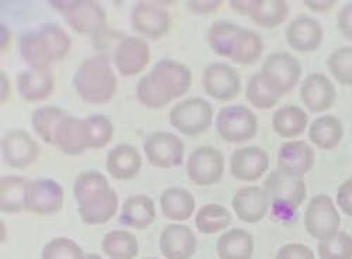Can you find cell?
Segmentation results:
<instances>
[{
  "mask_svg": "<svg viewBox=\"0 0 352 259\" xmlns=\"http://www.w3.org/2000/svg\"><path fill=\"white\" fill-rule=\"evenodd\" d=\"M71 47V37L58 24H47L37 33H27L20 41L23 60L36 71H48L50 65L63 61Z\"/></svg>",
  "mask_w": 352,
  "mask_h": 259,
  "instance_id": "obj_1",
  "label": "cell"
},
{
  "mask_svg": "<svg viewBox=\"0 0 352 259\" xmlns=\"http://www.w3.org/2000/svg\"><path fill=\"white\" fill-rule=\"evenodd\" d=\"M74 86L83 102L104 104L117 92V78L106 56L96 55L79 65L74 76Z\"/></svg>",
  "mask_w": 352,
  "mask_h": 259,
  "instance_id": "obj_2",
  "label": "cell"
},
{
  "mask_svg": "<svg viewBox=\"0 0 352 259\" xmlns=\"http://www.w3.org/2000/svg\"><path fill=\"white\" fill-rule=\"evenodd\" d=\"M51 5L64 16L68 25L78 34L98 37L106 32L107 16L98 2L61 0V2H51Z\"/></svg>",
  "mask_w": 352,
  "mask_h": 259,
  "instance_id": "obj_3",
  "label": "cell"
},
{
  "mask_svg": "<svg viewBox=\"0 0 352 259\" xmlns=\"http://www.w3.org/2000/svg\"><path fill=\"white\" fill-rule=\"evenodd\" d=\"M263 186L272 200L275 216L282 220L298 212L306 200L305 181L289 178L279 170L272 172Z\"/></svg>",
  "mask_w": 352,
  "mask_h": 259,
  "instance_id": "obj_4",
  "label": "cell"
},
{
  "mask_svg": "<svg viewBox=\"0 0 352 259\" xmlns=\"http://www.w3.org/2000/svg\"><path fill=\"white\" fill-rule=\"evenodd\" d=\"M213 107L201 98H189L175 104L169 111V123L185 135L196 137L212 126Z\"/></svg>",
  "mask_w": 352,
  "mask_h": 259,
  "instance_id": "obj_5",
  "label": "cell"
},
{
  "mask_svg": "<svg viewBox=\"0 0 352 259\" xmlns=\"http://www.w3.org/2000/svg\"><path fill=\"white\" fill-rule=\"evenodd\" d=\"M261 75L270 88L282 98L296 88L302 75V67L293 55L274 52L263 63Z\"/></svg>",
  "mask_w": 352,
  "mask_h": 259,
  "instance_id": "obj_6",
  "label": "cell"
},
{
  "mask_svg": "<svg viewBox=\"0 0 352 259\" xmlns=\"http://www.w3.org/2000/svg\"><path fill=\"white\" fill-rule=\"evenodd\" d=\"M219 135L231 144H240L250 141L255 137L258 130L256 116L243 104H234L223 107L216 120Z\"/></svg>",
  "mask_w": 352,
  "mask_h": 259,
  "instance_id": "obj_7",
  "label": "cell"
},
{
  "mask_svg": "<svg viewBox=\"0 0 352 259\" xmlns=\"http://www.w3.org/2000/svg\"><path fill=\"white\" fill-rule=\"evenodd\" d=\"M340 225L341 217L331 197L327 194L311 197L305 212V227L307 233L317 240H324L338 233Z\"/></svg>",
  "mask_w": 352,
  "mask_h": 259,
  "instance_id": "obj_8",
  "label": "cell"
},
{
  "mask_svg": "<svg viewBox=\"0 0 352 259\" xmlns=\"http://www.w3.org/2000/svg\"><path fill=\"white\" fill-rule=\"evenodd\" d=\"M144 153L153 166L170 169L184 164L185 146L178 135L168 131H157L144 141Z\"/></svg>",
  "mask_w": 352,
  "mask_h": 259,
  "instance_id": "obj_9",
  "label": "cell"
},
{
  "mask_svg": "<svg viewBox=\"0 0 352 259\" xmlns=\"http://www.w3.org/2000/svg\"><path fill=\"white\" fill-rule=\"evenodd\" d=\"M186 170L189 179L197 186L216 185L224 174V157L214 147H199L190 154Z\"/></svg>",
  "mask_w": 352,
  "mask_h": 259,
  "instance_id": "obj_10",
  "label": "cell"
},
{
  "mask_svg": "<svg viewBox=\"0 0 352 259\" xmlns=\"http://www.w3.org/2000/svg\"><path fill=\"white\" fill-rule=\"evenodd\" d=\"M203 89L210 98L219 102H230L241 92V78L232 67L216 63L204 68Z\"/></svg>",
  "mask_w": 352,
  "mask_h": 259,
  "instance_id": "obj_11",
  "label": "cell"
},
{
  "mask_svg": "<svg viewBox=\"0 0 352 259\" xmlns=\"http://www.w3.org/2000/svg\"><path fill=\"white\" fill-rule=\"evenodd\" d=\"M63 186L52 179L32 181L25 199V212L37 216H52L64 206Z\"/></svg>",
  "mask_w": 352,
  "mask_h": 259,
  "instance_id": "obj_12",
  "label": "cell"
},
{
  "mask_svg": "<svg viewBox=\"0 0 352 259\" xmlns=\"http://www.w3.org/2000/svg\"><path fill=\"white\" fill-rule=\"evenodd\" d=\"M3 161L10 168L24 169L33 165L40 155L37 141L24 130H12L2 138Z\"/></svg>",
  "mask_w": 352,
  "mask_h": 259,
  "instance_id": "obj_13",
  "label": "cell"
},
{
  "mask_svg": "<svg viewBox=\"0 0 352 259\" xmlns=\"http://www.w3.org/2000/svg\"><path fill=\"white\" fill-rule=\"evenodd\" d=\"M316 153L306 141H287L280 146L278 154V170L293 179H303L311 170Z\"/></svg>",
  "mask_w": 352,
  "mask_h": 259,
  "instance_id": "obj_14",
  "label": "cell"
},
{
  "mask_svg": "<svg viewBox=\"0 0 352 259\" xmlns=\"http://www.w3.org/2000/svg\"><path fill=\"white\" fill-rule=\"evenodd\" d=\"M151 52L148 43L140 37L123 38L114 52V64L123 76H135L150 64Z\"/></svg>",
  "mask_w": 352,
  "mask_h": 259,
  "instance_id": "obj_15",
  "label": "cell"
},
{
  "mask_svg": "<svg viewBox=\"0 0 352 259\" xmlns=\"http://www.w3.org/2000/svg\"><path fill=\"white\" fill-rule=\"evenodd\" d=\"M271 197L265 188L245 186L232 197V209L237 217L248 224L259 223L267 216Z\"/></svg>",
  "mask_w": 352,
  "mask_h": 259,
  "instance_id": "obj_16",
  "label": "cell"
},
{
  "mask_svg": "<svg viewBox=\"0 0 352 259\" xmlns=\"http://www.w3.org/2000/svg\"><path fill=\"white\" fill-rule=\"evenodd\" d=\"M270 166L268 154L259 147H245L236 150L231 155V175L243 182L258 181Z\"/></svg>",
  "mask_w": 352,
  "mask_h": 259,
  "instance_id": "obj_17",
  "label": "cell"
},
{
  "mask_svg": "<svg viewBox=\"0 0 352 259\" xmlns=\"http://www.w3.org/2000/svg\"><path fill=\"white\" fill-rule=\"evenodd\" d=\"M131 21L135 30L150 40L164 37L170 25L169 13L161 6L150 2H140L134 6Z\"/></svg>",
  "mask_w": 352,
  "mask_h": 259,
  "instance_id": "obj_18",
  "label": "cell"
},
{
  "mask_svg": "<svg viewBox=\"0 0 352 259\" xmlns=\"http://www.w3.org/2000/svg\"><path fill=\"white\" fill-rule=\"evenodd\" d=\"M300 98L311 113H322L331 109L337 99L333 82L324 74H310L300 86Z\"/></svg>",
  "mask_w": 352,
  "mask_h": 259,
  "instance_id": "obj_19",
  "label": "cell"
},
{
  "mask_svg": "<svg viewBox=\"0 0 352 259\" xmlns=\"http://www.w3.org/2000/svg\"><path fill=\"white\" fill-rule=\"evenodd\" d=\"M160 249L166 259H190L196 252V237L185 224H169L160 237Z\"/></svg>",
  "mask_w": 352,
  "mask_h": 259,
  "instance_id": "obj_20",
  "label": "cell"
},
{
  "mask_svg": "<svg viewBox=\"0 0 352 259\" xmlns=\"http://www.w3.org/2000/svg\"><path fill=\"white\" fill-rule=\"evenodd\" d=\"M286 40L292 49L299 52H313L322 41L321 24L309 16H299L286 28Z\"/></svg>",
  "mask_w": 352,
  "mask_h": 259,
  "instance_id": "obj_21",
  "label": "cell"
},
{
  "mask_svg": "<svg viewBox=\"0 0 352 259\" xmlns=\"http://www.w3.org/2000/svg\"><path fill=\"white\" fill-rule=\"evenodd\" d=\"M54 144L67 155H80L87 147V139H86V131H85V122L79 117L67 116L58 124Z\"/></svg>",
  "mask_w": 352,
  "mask_h": 259,
  "instance_id": "obj_22",
  "label": "cell"
},
{
  "mask_svg": "<svg viewBox=\"0 0 352 259\" xmlns=\"http://www.w3.org/2000/svg\"><path fill=\"white\" fill-rule=\"evenodd\" d=\"M141 155L129 144H120L107 154L106 168L109 174L117 181H130L138 175L141 169Z\"/></svg>",
  "mask_w": 352,
  "mask_h": 259,
  "instance_id": "obj_23",
  "label": "cell"
},
{
  "mask_svg": "<svg viewBox=\"0 0 352 259\" xmlns=\"http://www.w3.org/2000/svg\"><path fill=\"white\" fill-rule=\"evenodd\" d=\"M153 72L164 83L173 99L186 95L192 85V72L190 69L175 60H162L160 61Z\"/></svg>",
  "mask_w": 352,
  "mask_h": 259,
  "instance_id": "obj_24",
  "label": "cell"
},
{
  "mask_svg": "<svg viewBox=\"0 0 352 259\" xmlns=\"http://www.w3.org/2000/svg\"><path fill=\"white\" fill-rule=\"evenodd\" d=\"M119 209V197L116 190L109 189L107 192L78 205V214L85 224L96 225L104 224L116 216Z\"/></svg>",
  "mask_w": 352,
  "mask_h": 259,
  "instance_id": "obj_25",
  "label": "cell"
},
{
  "mask_svg": "<svg viewBox=\"0 0 352 259\" xmlns=\"http://www.w3.org/2000/svg\"><path fill=\"white\" fill-rule=\"evenodd\" d=\"M122 223L134 229L148 228L157 218L155 205L146 194H133L127 197L122 207Z\"/></svg>",
  "mask_w": 352,
  "mask_h": 259,
  "instance_id": "obj_26",
  "label": "cell"
},
{
  "mask_svg": "<svg viewBox=\"0 0 352 259\" xmlns=\"http://www.w3.org/2000/svg\"><path fill=\"white\" fill-rule=\"evenodd\" d=\"M17 89L25 102H43L54 91V78L48 71H23L17 76Z\"/></svg>",
  "mask_w": 352,
  "mask_h": 259,
  "instance_id": "obj_27",
  "label": "cell"
},
{
  "mask_svg": "<svg viewBox=\"0 0 352 259\" xmlns=\"http://www.w3.org/2000/svg\"><path fill=\"white\" fill-rule=\"evenodd\" d=\"M162 214L173 221L189 220L195 212L193 194L184 188H169L160 197Z\"/></svg>",
  "mask_w": 352,
  "mask_h": 259,
  "instance_id": "obj_28",
  "label": "cell"
},
{
  "mask_svg": "<svg viewBox=\"0 0 352 259\" xmlns=\"http://www.w3.org/2000/svg\"><path fill=\"white\" fill-rule=\"evenodd\" d=\"M220 259H252L254 238L243 228L226 232L216 245Z\"/></svg>",
  "mask_w": 352,
  "mask_h": 259,
  "instance_id": "obj_29",
  "label": "cell"
},
{
  "mask_svg": "<svg viewBox=\"0 0 352 259\" xmlns=\"http://www.w3.org/2000/svg\"><path fill=\"white\" fill-rule=\"evenodd\" d=\"M307 113L295 104L278 109L272 117V128L282 138H295L307 128Z\"/></svg>",
  "mask_w": 352,
  "mask_h": 259,
  "instance_id": "obj_30",
  "label": "cell"
},
{
  "mask_svg": "<svg viewBox=\"0 0 352 259\" xmlns=\"http://www.w3.org/2000/svg\"><path fill=\"white\" fill-rule=\"evenodd\" d=\"M32 181L23 177H2L0 179V210L20 213L25 210V199Z\"/></svg>",
  "mask_w": 352,
  "mask_h": 259,
  "instance_id": "obj_31",
  "label": "cell"
},
{
  "mask_svg": "<svg viewBox=\"0 0 352 259\" xmlns=\"http://www.w3.org/2000/svg\"><path fill=\"white\" fill-rule=\"evenodd\" d=\"M289 14V6L283 0H251L248 13L258 25L263 28H275L280 25Z\"/></svg>",
  "mask_w": 352,
  "mask_h": 259,
  "instance_id": "obj_32",
  "label": "cell"
},
{
  "mask_svg": "<svg viewBox=\"0 0 352 259\" xmlns=\"http://www.w3.org/2000/svg\"><path fill=\"white\" fill-rule=\"evenodd\" d=\"M342 137V123L336 116L318 117L309 128L310 141L321 150H333L338 147Z\"/></svg>",
  "mask_w": 352,
  "mask_h": 259,
  "instance_id": "obj_33",
  "label": "cell"
},
{
  "mask_svg": "<svg viewBox=\"0 0 352 259\" xmlns=\"http://www.w3.org/2000/svg\"><path fill=\"white\" fill-rule=\"evenodd\" d=\"M137 98L142 106L148 109H162L173 100L169 91L153 71L140 79L137 85Z\"/></svg>",
  "mask_w": 352,
  "mask_h": 259,
  "instance_id": "obj_34",
  "label": "cell"
},
{
  "mask_svg": "<svg viewBox=\"0 0 352 259\" xmlns=\"http://www.w3.org/2000/svg\"><path fill=\"white\" fill-rule=\"evenodd\" d=\"M102 251L110 259H134L138 255L140 247L135 236L124 229H114L104 236Z\"/></svg>",
  "mask_w": 352,
  "mask_h": 259,
  "instance_id": "obj_35",
  "label": "cell"
},
{
  "mask_svg": "<svg viewBox=\"0 0 352 259\" xmlns=\"http://www.w3.org/2000/svg\"><path fill=\"white\" fill-rule=\"evenodd\" d=\"M262 49L263 43L259 34L248 28H241L230 60L240 65H252L259 60Z\"/></svg>",
  "mask_w": 352,
  "mask_h": 259,
  "instance_id": "obj_36",
  "label": "cell"
},
{
  "mask_svg": "<svg viewBox=\"0 0 352 259\" xmlns=\"http://www.w3.org/2000/svg\"><path fill=\"white\" fill-rule=\"evenodd\" d=\"M240 25L230 23V21H216L212 24L208 33V41L210 48L220 56H227L230 58L232 54L234 44L237 41V37L241 32Z\"/></svg>",
  "mask_w": 352,
  "mask_h": 259,
  "instance_id": "obj_37",
  "label": "cell"
},
{
  "mask_svg": "<svg viewBox=\"0 0 352 259\" xmlns=\"http://www.w3.org/2000/svg\"><path fill=\"white\" fill-rule=\"evenodd\" d=\"M64 117H67V113L63 109L55 106H43L33 111L32 124L44 142L54 144L56 127Z\"/></svg>",
  "mask_w": 352,
  "mask_h": 259,
  "instance_id": "obj_38",
  "label": "cell"
},
{
  "mask_svg": "<svg viewBox=\"0 0 352 259\" xmlns=\"http://www.w3.org/2000/svg\"><path fill=\"white\" fill-rule=\"evenodd\" d=\"M231 213L221 205H206L196 214V227L203 234H216L231 224Z\"/></svg>",
  "mask_w": 352,
  "mask_h": 259,
  "instance_id": "obj_39",
  "label": "cell"
},
{
  "mask_svg": "<svg viewBox=\"0 0 352 259\" xmlns=\"http://www.w3.org/2000/svg\"><path fill=\"white\" fill-rule=\"evenodd\" d=\"M110 188L107 178L99 170H86L80 174L74 185V196L78 205L85 203V201L91 200Z\"/></svg>",
  "mask_w": 352,
  "mask_h": 259,
  "instance_id": "obj_40",
  "label": "cell"
},
{
  "mask_svg": "<svg viewBox=\"0 0 352 259\" xmlns=\"http://www.w3.org/2000/svg\"><path fill=\"white\" fill-rule=\"evenodd\" d=\"M83 122H85L87 147L94 150L103 148L111 141L114 134V127L106 116L95 114V116L83 119Z\"/></svg>",
  "mask_w": 352,
  "mask_h": 259,
  "instance_id": "obj_41",
  "label": "cell"
},
{
  "mask_svg": "<svg viewBox=\"0 0 352 259\" xmlns=\"http://www.w3.org/2000/svg\"><path fill=\"white\" fill-rule=\"evenodd\" d=\"M247 99L256 109L270 110L279 102L280 98L263 80L261 72H256L248 80Z\"/></svg>",
  "mask_w": 352,
  "mask_h": 259,
  "instance_id": "obj_42",
  "label": "cell"
},
{
  "mask_svg": "<svg viewBox=\"0 0 352 259\" xmlns=\"http://www.w3.org/2000/svg\"><path fill=\"white\" fill-rule=\"evenodd\" d=\"M320 259H352V237L344 232H338L331 237L320 240Z\"/></svg>",
  "mask_w": 352,
  "mask_h": 259,
  "instance_id": "obj_43",
  "label": "cell"
},
{
  "mask_svg": "<svg viewBox=\"0 0 352 259\" xmlns=\"http://www.w3.org/2000/svg\"><path fill=\"white\" fill-rule=\"evenodd\" d=\"M327 67L330 74L342 86H352V47H341L329 56Z\"/></svg>",
  "mask_w": 352,
  "mask_h": 259,
  "instance_id": "obj_44",
  "label": "cell"
},
{
  "mask_svg": "<svg viewBox=\"0 0 352 259\" xmlns=\"http://www.w3.org/2000/svg\"><path fill=\"white\" fill-rule=\"evenodd\" d=\"M43 259H86L82 248L71 238L51 240L43 249Z\"/></svg>",
  "mask_w": 352,
  "mask_h": 259,
  "instance_id": "obj_45",
  "label": "cell"
},
{
  "mask_svg": "<svg viewBox=\"0 0 352 259\" xmlns=\"http://www.w3.org/2000/svg\"><path fill=\"white\" fill-rule=\"evenodd\" d=\"M276 259H316V256L307 245L290 243L278 251Z\"/></svg>",
  "mask_w": 352,
  "mask_h": 259,
  "instance_id": "obj_46",
  "label": "cell"
},
{
  "mask_svg": "<svg viewBox=\"0 0 352 259\" xmlns=\"http://www.w3.org/2000/svg\"><path fill=\"white\" fill-rule=\"evenodd\" d=\"M337 203L340 209L352 217V178L346 179L337 190Z\"/></svg>",
  "mask_w": 352,
  "mask_h": 259,
  "instance_id": "obj_47",
  "label": "cell"
},
{
  "mask_svg": "<svg viewBox=\"0 0 352 259\" xmlns=\"http://www.w3.org/2000/svg\"><path fill=\"white\" fill-rule=\"evenodd\" d=\"M337 24L340 32L348 40H352V3H348L338 14Z\"/></svg>",
  "mask_w": 352,
  "mask_h": 259,
  "instance_id": "obj_48",
  "label": "cell"
},
{
  "mask_svg": "<svg viewBox=\"0 0 352 259\" xmlns=\"http://www.w3.org/2000/svg\"><path fill=\"white\" fill-rule=\"evenodd\" d=\"M221 0H212V2H188V8L196 14H212L221 8Z\"/></svg>",
  "mask_w": 352,
  "mask_h": 259,
  "instance_id": "obj_49",
  "label": "cell"
},
{
  "mask_svg": "<svg viewBox=\"0 0 352 259\" xmlns=\"http://www.w3.org/2000/svg\"><path fill=\"white\" fill-rule=\"evenodd\" d=\"M305 5L314 12H326L330 10L336 5V2H330V0H326V2H311V0H306Z\"/></svg>",
  "mask_w": 352,
  "mask_h": 259,
  "instance_id": "obj_50",
  "label": "cell"
},
{
  "mask_svg": "<svg viewBox=\"0 0 352 259\" xmlns=\"http://www.w3.org/2000/svg\"><path fill=\"white\" fill-rule=\"evenodd\" d=\"M0 83H2V103H6L10 96V80L3 71L0 72Z\"/></svg>",
  "mask_w": 352,
  "mask_h": 259,
  "instance_id": "obj_51",
  "label": "cell"
},
{
  "mask_svg": "<svg viewBox=\"0 0 352 259\" xmlns=\"http://www.w3.org/2000/svg\"><path fill=\"white\" fill-rule=\"evenodd\" d=\"M248 5H250V2H231L232 9L240 12L241 14H247L248 13Z\"/></svg>",
  "mask_w": 352,
  "mask_h": 259,
  "instance_id": "obj_52",
  "label": "cell"
},
{
  "mask_svg": "<svg viewBox=\"0 0 352 259\" xmlns=\"http://www.w3.org/2000/svg\"><path fill=\"white\" fill-rule=\"evenodd\" d=\"M10 44V33L6 27L2 25V51H6Z\"/></svg>",
  "mask_w": 352,
  "mask_h": 259,
  "instance_id": "obj_53",
  "label": "cell"
},
{
  "mask_svg": "<svg viewBox=\"0 0 352 259\" xmlns=\"http://www.w3.org/2000/svg\"><path fill=\"white\" fill-rule=\"evenodd\" d=\"M86 259H103V258L99 256L98 254H89V255H86Z\"/></svg>",
  "mask_w": 352,
  "mask_h": 259,
  "instance_id": "obj_54",
  "label": "cell"
},
{
  "mask_svg": "<svg viewBox=\"0 0 352 259\" xmlns=\"http://www.w3.org/2000/svg\"><path fill=\"white\" fill-rule=\"evenodd\" d=\"M146 259H157V258H146Z\"/></svg>",
  "mask_w": 352,
  "mask_h": 259,
  "instance_id": "obj_55",
  "label": "cell"
}]
</instances>
